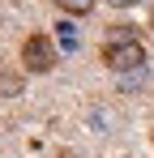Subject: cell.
<instances>
[{
	"mask_svg": "<svg viewBox=\"0 0 154 158\" xmlns=\"http://www.w3.org/2000/svg\"><path fill=\"white\" fill-rule=\"evenodd\" d=\"M107 4H111V9H133L137 0H107Z\"/></svg>",
	"mask_w": 154,
	"mask_h": 158,
	"instance_id": "6",
	"label": "cell"
},
{
	"mask_svg": "<svg viewBox=\"0 0 154 158\" xmlns=\"http://www.w3.org/2000/svg\"><path fill=\"white\" fill-rule=\"evenodd\" d=\"M103 64L111 69V73H133V69H146V43L133 34L128 26H111L107 30V39H103Z\"/></svg>",
	"mask_w": 154,
	"mask_h": 158,
	"instance_id": "1",
	"label": "cell"
},
{
	"mask_svg": "<svg viewBox=\"0 0 154 158\" xmlns=\"http://www.w3.org/2000/svg\"><path fill=\"white\" fill-rule=\"evenodd\" d=\"M56 39H60V47H64V52H77V26L69 22V17L56 26Z\"/></svg>",
	"mask_w": 154,
	"mask_h": 158,
	"instance_id": "4",
	"label": "cell"
},
{
	"mask_svg": "<svg viewBox=\"0 0 154 158\" xmlns=\"http://www.w3.org/2000/svg\"><path fill=\"white\" fill-rule=\"evenodd\" d=\"M56 60H60V52H56V43H51L47 34H30V39L22 43V69L26 73L43 77V73L56 69Z\"/></svg>",
	"mask_w": 154,
	"mask_h": 158,
	"instance_id": "2",
	"label": "cell"
},
{
	"mask_svg": "<svg viewBox=\"0 0 154 158\" xmlns=\"http://www.w3.org/2000/svg\"><path fill=\"white\" fill-rule=\"evenodd\" d=\"M17 94H22V77L0 69V98H17Z\"/></svg>",
	"mask_w": 154,
	"mask_h": 158,
	"instance_id": "5",
	"label": "cell"
},
{
	"mask_svg": "<svg viewBox=\"0 0 154 158\" xmlns=\"http://www.w3.org/2000/svg\"><path fill=\"white\" fill-rule=\"evenodd\" d=\"M64 17H86V13H94V0H51Z\"/></svg>",
	"mask_w": 154,
	"mask_h": 158,
	"instance_id": "3",
	"label": "cell"
}]
</instances>
